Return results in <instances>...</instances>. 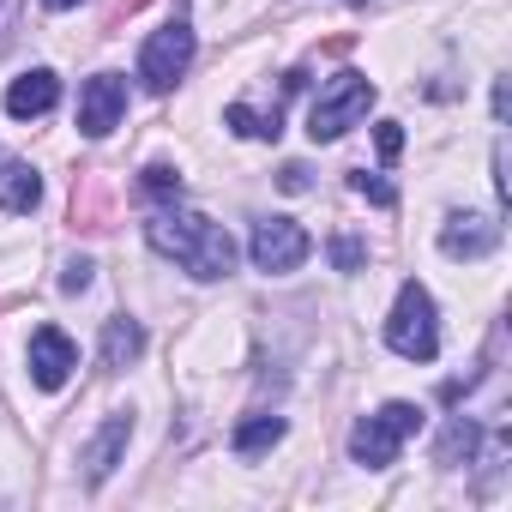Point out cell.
<instances>
[{"label":"cell","instance_id":"cell-1","mask_svg":"<svg viewBox=\"0 0 512 512\" xmlns=\"http://www.w3.org/2000/svg\"><path fill=\"white\" fill-rule=\"evenodd\" d=\"M145 241L163 253V260H175L187 278H205V284H211V278H229V272H235V235H229L223 223L199 217V211H181V205L151 211Z\"/></svg>","mask_w":512,"mask_h":512},{"label":"cell","instance_id":"cell-2","mask_svg":"<svg viewBox=\"0 0 512 512\" xmlns=\"http://www.w3.org/2000/svg\"><path fill=\"white\" fill-rule=\"evenodd\" d=\"M386 344L404 362H434L440 356V320H434V296L422 284H404L392 314H386Z\"/></svg>","mask_w":512,"mask_h":512},{"label":"cell","instance_id":"cell-3","mask_svg":"<svg viewBox=\"0 0 512 512\" xmlns=\"http://www.w3.org/2000/svg\"><path fill=\"white\" fill-rule=\"evenodd\" d=\"M422 428V410L416 404H386V410H374V416H362L356 428H350V458L362 464V470H386L398 452H404V440Z\"/></svg>","mask_w":512,"mask_h":512},{"label":"cell","instance_id":"cell-4","mask_svg":"<svg viewBox=\"0 0 512 512\" xmlns=\"http://www.w3.org/2000/svg\"><path fill=\"white\" fill-rule=\"evenodd\" d=\"M368 103H374V79H368V73H338V79H326V91H320L314 109H308V139H314V145L344 139V133L368 115Z\"/></svg>","mask_w":512,"mask_h":512},{"label":"cell","instance_id":"cell-5","mask_svg":"<svg viewBox=\"0 0 512 512\" xmlns=\"http://www.w3.org/2000/svg\"><path fill=\"white\" fill-rule=\"evenodd\" d=\"M187 67H193V25H187V19H169L163 31L145 37V49H139V79H145V91H175Z\"/></svg>","mask_w":512,"mask_h":512},{"label":"cell","instance_id":"cell-6","mask_svg":"<svg viewBox=\"0 0 512 512\" xmlns=\"http://www.w3.org/2000/svg\"><path fill=\"white\" fill-rule=\"evenodd\" d=\"M247 253H253V266H260L266 278H284V272H296L308 253H314V241H308V229L290 223V217H260V223H253Z\"/></svg>","mask_w":512,"mask_h":512},{"label":"cell","instance_id":"cell-7","mask_svg":"<svg viewBox=\"0 0 512 512\" xmlns=\"http://www.w3.org/2000/svg\"><path fill=\"white\" fill-rule=\"evenodd\" d=\"M73 368H79V344H73L61 326H37V332H31V380H37L43 392H61V386L73 380Z\"/></svg>","mask_w":512,"mask_h":512},{"label":"cell","instance_id":"cell-8","mask_svg":"<svg viewBox=\"0 0 512 512\" xmlns=\"http://www.w3.org/2000/svg\"><path fill=\"white\" fill-rule=\"evenodd\" d=\"M121 115H127V79L121 73H97L85 85V97H79V133L85 139H103Z\"/></svg>","mask_w":512,"mask_h":512},{"label":"cell","instance_id":"cell-9","mask_svg":"<svg viewBox=\"0 0 512 512\" xmlns=\"http://www.w3.org/2000/svg\"><path fill=\"white\" fill-rule=\"evenodd\" d=\"M494 247H500V223H494V217L458 211V217H446V229H440V253H446V260H482V253H494Z\"/></svg>","mask_w":512,"mask_h":512},{"label":"cell","instance_id":"cell-10","mask_svg":"<svg viewBox=\"0 0 512 512\" xmlns=\"http://www.w3.org/2000/svg\"><path fill=\"white\" fill-rule=\"evenodd\" d=\"M55 103H61V79H55L49 67H31L25 79L7 85V115H13V121H37V115H49Z\"/></svg>","mask_w":512,"mask_h":512},{"label":"cell","instance_id":"cell-11","mask_svg":"<svg viewBox=\"0 0 512 512\" xmlns=\"http://www.w3.org/2000/svg\"><path fill=\"white\" fill-rule=\"evenodd\" d=\"M127 440H133V416H127V410H115V416H109V422L97 428V440L85 446V476H91V482H103V476H109V470L121 464Z\"/></svg>","mask_w":512,"mask_h":512},{"label":"cell","instance_id":"cell-12","mask_svg":"<svg viewBox=\"0 0 512 512\" xmlns=\"http://www.w3.org/2000/svg\"><path fill=\"white\" fill-rule=\"evenodd\" d=\"M37 199H43V175L31 169V163H0V211H37Z\"/></svg>","mask_w":512,"mask_h":512},{"label":"cell","instance_id":"cell-13","mask_svg":"<svg viewBox=\"0 0 512 512\" xmlns=\"http://www.w3.org/2000/svg\"><path fill=\"white\" fill-rule=\"evenodd\" d=\"M476 452H482V428H476L470 416H452V422L440 428V446H434V464H446V470H458V464H476Z\"/></svg>","mask_w":512,"mask_h":512},{"label":"cell","instance_id":"cell-14","mask_svg":"<svg viewBox=\"0 0 512 512\" xmlns=\"http://www.w3.org/2000/svg\"><path fill=\"white\" fill-rule=\"evenodd\" d=\"M139 350H145V332H139V320H109L103 326V368H127V362H139Z\"/></svg>","mask_w":512,"mask_h":512},{"label":"cell","instance_id":"cell-15","mask_svg":"<svg viewBox=\"0 0 512 512\" xmlns=\"http://www.w3.org/2000/svg\"><path fill=\"white\" fill-rule=\"evenodd\" d=\"M284 440V416H247L235 434H229V446L241 452V458H253V452H266V446H278Z\"/></svg>","mask_w":512,"mask_h":512},{"label":"cell","instance_id":"cell-16","mask_svg":"<svg viewBox=\"0 0 512 512\" xmlns=\"http://www.w3.org/2000/svg\"><path fill=\"white\" fill-rule=\"evenodd\" d=\"M223 121H229L241 139H278V133H284V115H278V109H272V115H260V109H247V103H229V109H223Z\"/></svg>","mask_w":512,"mask_h":512},{"label":"cell","instance_id":"cell-17","mask_svg":"<svg viewBox=\"0 0 512 512\" xmlns=\"http://www.w3.org/2000/svg\"><path fill=\"white\" fill-rule=\"evenodd\" d=\"M139 187H145V193H157V199H169V193H181V175H175V169H169V163H151V169H145V181H139Z\"/></svg>","mask_w":512,"mask_h":512},{"label":"cell","instance_id":"cell-18","mask_svg":"<svg viewBox=\"0 0 512 512\" xmlns=\"http://www.w3.org/2000/svg\"><path fill=\"white\" fill-rule=\"evenodd\" d=\"M350 187H356L362 199H374V205H392V199H398V193H392L380 175H368V169H362V175H350Z\"/></svg>","mask_w":512,"mask_h":512},{"label":"cell","instance_id":"cell-19","mask_svg":"<svg viewBox=\"0 0 512 512\" xmlns=\"http://www.w3.org/2000/svg\"><path fill=\"white\" fill-rule=\"evenodd\" d=\"M374 145H380V157L392 163V157L404 151V127H398V121H380V127H374Z\"/></svg>","mask_w":512,"mask_h":512},{"label":"cell","instance_id":"cell-20","mask_svg":"<svg viewBox=\"0 0 512 512\" xmlns=\"http://www.w3.org/2000/svg\"><path fill=\"white\" fill-rule=\"evenodd\" d=\"M332 260H338V272H356V266H362V241H356V235H338V241H332Z\"/></svg>","mask_w":512,"mask_h":512},{"label":"cell","instance_id":"cell-21","mask_svg":"<svg viewBox=\"0 0 512 512\" xmlns=\"http://www.w3.org/2000/svg\"><path fill=\"white\" fill-rule=\"evenodd\" d=\"M13 31H19V0H0V55H7Z\"/></svg>","mask_w":512,"mask_h":512},{"label":"cell","instance_id":"cell-22","mask_svg":"<svg viewBox=\"0 0 512 512\" xmlns=\"http://www.w3.org/2000/svg\"><path fill=\"white\" fill-rule=\"evenodd\" d=\"M61 284H67V290H85V284H91V260H73V266H67V278H61Z\"/></svg>","mask_w":512,"mask_h":512},{"label":"cell","instance_id":"cell-23","mask_svg":"<svg viewBox=\"0 0 512 512\" xmlns=\"http://www.w3.org/2000/svg\"><path fill=\"white\" fill-rule=\"evenodd\" d=\"M278 181H284V187H290V193H302V187H308V169H302V163H290V169H284V175H278Z\"/></svg>","mask_w":512,"mask_h":512},{"label":"cell","instance_id":"cell-24","mask_svg":"<svg viewBox=\"0 0 512 512\" xmlns=\"http://www.w3.org/2000/svg\"><path fill=\"white\" fill-rule=\"evenodd\" d=\"M43 7H49V13H67V7H79V0H43Z\"/></svg>","mask_w":512,"mask_h":512}]
</instances>
